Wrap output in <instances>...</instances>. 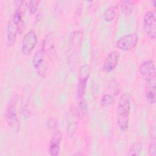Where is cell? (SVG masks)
<instances>
[{"label":"cell","instance_id":"cell-1","mask_svg":"<svg viewBox=\"0 0 156 156\" xmlns=\"http://www.w3.org/2000/svg\"><path fill=\"white\" fill-rule=\"evenodd\" d=\"M131 96L129 93L123 94L119 98L116 108L117 123L122 131H126L129 127V114L131 110Z\"/></svg>","mask_w":156,"mask_h":156},{"label":"cell","instance_id":"cell-2","mask_svg":"<svg viewBox=\"0 0 156 156\" xmlns=\"http://www.w3.org/2000/svg\"><path fill=\"white\" fill-rule=\"evenodd\" d=\"M18 98L14 96L11 98L5 110V120L8 126L14 131L18 132L20 129V122L16 113Z\"/></svg>","mask_w":156,"mask_h":156},{"label":"cell","instance_id":"cell-3","mask_svg":"<svg viewBox=\"0 0 156 156\" xmlns=\"http://www.w3.org/2000/svg\"><path fill=\"white\" fill-rule=\"evenodd\" d=\"M46 54L40 48L33 57L32 64L37 73L41 77H45L49 71V64L45 58Z\"/></svg>","mask_w":156,"mask_h":156},{"label":"cell","instance_id":"cell-4","mask_svg":"<svg viewBox=\"0 0 156 156\" xmlns=\"http://www.w3.org/2000/svg\"><path fill=\"white\" fill-rule=\"evenodd\" d=\"M143 27L149 38L154 40L156 37V20L153 11L149 10L145 13L143 17Z\"/></svg>","mask_w":156,"mask_h":156},{"label":"cell","instance_id":"cell-5","mask_svg":"<svg viewBox=\"0 0 156 156\" xmlns=\"http://www.w3.org/2000/svg\"><path fill=\"white\" fill-rule=\"evenodd\" d=\"M37 35L34 30L28 31L24 36L21 43V52L24 55L30 54L37 43Z\"/></svg>","mask_w":156,"mask_h":156},{"label":"cell","instance_id":"cell-6","mask_svg":"<svg viewBox=\"0 0 156 156\" xmlns=\"http://www.w3.org/2000/svg\"><path fill=\"white\" fill-rule=\"evenodd\" d=\"M138 42V35L136 33H130L121 37L116 41L117 47L124 51L133 49Z\"/></svg>","mask_w":156,"mask_h":156},{"label":"cell","instance_id":"cell-7","mask_svg":"<svg viewBox=\"0 0 156 156\" xmlns=\"http://www.w3.org/2000/svg\"><path fill=\"white\" fill-rule=\"evenodd\" d=\"M89 74L90 68L88 65H83L80 68L79 74V82L77 84L76 91L77 98L78 99L82 98L85 94Z\"/></svg>","mask_w":156,"mask_h":156},{"label":"cell","instance_id":"cell-8","mask_svg":"<svg viewBox=\"0 0 156 156\" xmlns=\"http://www.w3.org/2000/svg\"><path fill=\"white\" fill-rule=\"evenodd\" d=\"M140 73L146 82L155 79V66L152 60H146L141 63L139 68Z\"/></svg>","mask_w":156,"mask_h":156},{"label":"cell","instance_id":"cell-9","mask_svg":"<svg viewBox=\"0 0 156 156\" xmlns=\"http://www.w3.org/2000/svg\"><path fill=\"white\" fill-rule=\"evenodd\" d=\"M119 54L118 51H112L108 54L103 63V69L106 73L112 71L117 66L119 61Z\"/></svg>","mask_w":156,"mask_h":156},{"label":"cell","instance_id":"cell-10","mask_svg":"<svg viewBox=\"0 0 156 156\" xmlns=\"http://www.w3.org/2000/svg\"><path fill=\"white\" fill-rule=\"evenodd\" d=\"M62 140V134L60 130L54 132L49 144V153L51 156L58 155L60 149V143Z\"/></svg>","mask_w":156,"mask_h":156},{"label":"cell","instance_id":"cell-11","mask_svg":"<svg viewBox=\"0 0 156 156\" xmlns=\"http://www.w3.org/2000/svg\"><path fill=\"white\" fill-rule=\"evenodd\" d=\"M20 32L16 26L14 24L13 21L11 20L8 24L5 32V38H6V45L8 47L12 46L16 40V36Z\"/></svg>","mask_w":156,"mask_h":156},{"label":"cell","instance_id":"cell-12","mask_svg":"<svg viewBox=\"0 0 156 156\" xmlns=\"http://www.w3.org/2000/svg\"><path fill=\"white\" fill-rule=\"evenodd\" d=\"M155 79L147 81L146 87V98L150 104H154L156 101Z\"/></svg>","mask_w":156,"mask_h":156},{"label":"cell","instance_id":"cell-13","mask_svg":"<svg viewBox=\"0 0 156 156\" xmlns=\"http://www.w3.org/2000/svg\"><path fill=\"white\" fill-rule=\"evenodd\" d=\"M41 49L48 58L54 60L56 54V52L54 43L51 38H48L43 40Z\"/></svg>","mask_w":156,"mask_h":156},{"label":"cell","instance_id":"cell-14","mask_svg":"<svg viewBox=\"0 0 156 156\" xmlns=\"http://www.w3.org/2000/svg\"><path fill=\"white\" fill-rule=\"evenodd\" d=\"M11 20L16 26L20 33H21L22 28L24 26V20H23V14L20 7L16 9Z\"/></svg>","mask_w":156,"mask_h":156},{"label":"cell","instance_id":"cell-15","mask_svg":"<svg viewBox=\"0 0 156 156\" xmlns=\"http://www.w3.org/2000/svg\"><path fill=\"white\" fill-rule=\"evenodd\" d=\"M118 6L116 5H112L108 7L102 15L103 20L106 22H111L114 20L116 16Z\"/></svg>","mask_w":156,"mask_h":156},{"label":"cell","instance_id":"cell-16","mask_svg":"<svg viewBox=\"0 0 156 156\" xmlns=\"http://www.w3.org/2000/svg\"><path fill=\"white\" fill-rule=\"evenodd\" d=\"M119 5L121 12L126 16H129L133 12L134 3L132 1H120Z\"/></svg>","mask_w":156,"mask_h":156},{"label":"cell","instance_id":"cell-17","mask_svg":"<svg viewBox=\"0 0 156 156\" xmlns=\"http://www.w3.org/2000/svg\"><path fill=\"white\" fill-rule=\"evenodd\" d=\"M121 88H122L120 83L116 80H113L108 85L109 91L113 96H118L120 93Z\"/></svg>","mask_w":156,"mask_h":156},{"label":"cell","instance_id":"cell-18","mask_svg":"<svg viewBox=\"0 0 156 156\" xmlns=\"http://www.w3.org/2000/svg\"><path fill=\"white\" fill-rule=\"evenodd\" d=\"M141 149H142V144L140 142L135 143L131 146L127 155H139L140 154Z\"/></svg>","mask_w":156,"mask_h":156},{"label":"cell","instance_id":"cell-19","mask_svg":"<svg viewBox=\"0 0 156 156\" xmlns=\"http://www.w3.org/2000/svg\"><path fill=\"white\" fill-rule=\"evenodd\" d=\"M115 101V96H113L110 93H105L103 95L101 100V104L102 106H108L114 103Z\"/></svg>","mask_w":156,"mask_h":156},{"label":"cell","instance_id":"cell-20","mask_svg":"<svg viewBox=\"0 0 156 156\" xmlns=\"http://www.w3.org/2000/svg\"><path fill=\"white\" fill-rule=\"evenodd\" d=\"M155 128L154 127L153 131L151 132V140L149 147V155L152 156H155L156 155V143H155Z\"/></svg>","mask_w":156,"mask_h":156},{"label":"cell","instance_id":"cell-21","mask_svg":"<svg viewBox=\"0 0 156 156\" xmlns=\"http://www.w3.org/2000/svg\"><path fill=\"white\" fill-rule=\"evenodd\" d=\"M39 3H40L39 1H30L29 2V11L30 13L33 14L36 12V11L37 10Z\"/></svg>","mask_w":156,"mask_h":156},{"label":"cell","instance_id":"cell-22","mask_svg":"<svg viewBox=\"0 0 156 156\" xmlns=\"http://www.w3.org/2000/svg\"><path fill=\"white\" fill-rule=\"evenodd\" d=\"M79 112L84 115L87 112V105L86 102L84 101H81L79 104Z\"/></svg>","mask_w":156,"mask_h":156},{"label":"cell","instance_id":"cell-23","mask_svg":"<svg viewBox=\"0 0 156 156\" xmlns=\"http://www.w3.org/2000/svg\"><path fill=\"white\" fill-rule=\"evenodd\" d=\"M57 126V121L52 118H49L48 121V126L50 129H54Z\"/></svg>","mask_w":156,"mask_h":156},{"label":"cell","instance_id":"cell-24","mask_svg":"<svg viewBox=\"0 0 156 156\" xmlns=\"http://www.w3.org/2000/svg\"><path fill=\"white\" fill-rule=\"evenodd\" d=\"M152 5H153L154 7H155V4H156V1H152Z\"/></svg>","mask_w":156,"mask_h":156}]
</instances>
